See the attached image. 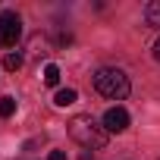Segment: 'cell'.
<instances>
[{"label":"cell","instance_id":"1","mask_svg":"<svg viewBox=\"0 0 160 160\" xmlns=\"http://www.w3.org/2000/svg\"><path fill=\"white\" fill-rule=\"evenodd\" d=\"M94 91L107 101H126L132 85H129V75L122 69H113V66H104L94 72Z\"/></svg>","mask_w":160,"mask_h":160},{"label":"cell","instance_id":"2","mask_svg":"<svg viewBox=\"0 0 160 160\" xmlns=\"http://www.w3.org/2000/svg\"><path fill=\"white\" fill-rule=\"evenodd\" d=\"M69 135L82 148H88V151H101L107 144V135L110 132L101 122H94V116H72L69 119Z\"/></svg>","mask_w":160,"mask_h":160},{"label":"cell","instance_id":"3","mask_svg":"<svg viewBox=\"0 0 160 160\" xmlns=\"http://www.w3.org/2000/svg\"><path fill=\"white\" fill-rule=\"evenodd\" d=\"M19 38H22V19L13 10L0 13V47H16Z\"/></svg>","mask_w":160,"mask_h":160},{"label":"cell","instance_id":"4","mask_svg":"<svg viewBox=\"0 0 160 160\" xmlns=\"http://www.w3.org/2000/svg\"><path fill=\"white\" fill-rule=\"evenodd\" d=\"M104 129H107V132H116V135L126 132V129H129V113H126L122 107H110V110L104 113Z\"/></svg>","mask_w":160,"mask_h":160},{"label":"cell","instance_id":"5","mask_svg":"<svg viewBox=\"0 0 160 160\" xmlns=\"http://www.w3.org/2000/svg\"><path fill=\"white\" fill-rule=\"evenodd\" d=\"M144 19H148V25L160 28V0H151V3L144 7Z\"/></svg>","mask_w":160,"mask_h":160},{"label":"cell","instance_id":"6","mask_svg":"<svg viewBox=\"0 0 160 160\" xmlns=\"http://www.w3.org/2000/svg\"><path fill=\"white\" fill-rule=\"evenodd\" d=\"M75 98H78L75 88H60L57 98H53V104H57V107H69V104H75Z\"/></svg>","mask_w":160,"mask_h":160},{"label":"cell","instance_id":"7","mask_svg":"<svg viewBox=\"0 0 160 160\" xmlns=\"http://www.w3.org/2000/svg\"><path fill=\"white\" fill-rule=\"evenodd\" d=\"M44 85H60V66H53V63H47L44 66Z\"/></svg>","mask_w":160,"mask_h":160},{"label":"cell","instance_id":"8","mask_svg":"<svg viewBox=\"0 0 160 160\" xmlns=\"http://www.w3.org/2000/svg\"><path fill=\"white\" fill-rule=\"evenodd\" d=\"M16 113V101L13 98H0V119H10Z\"/></svg>","mask_w":160,"mask_h":160},{"label":"cell","instance_id":"9","mask_svg":"<svg viewBox=\"0 0 160 160\" xmlns=\"http://www.w3.org/2000/svg\"><path fill=\"white\" fill-rule=\"evenodd\" d=\"M3 66H7L10 72H16V69L22 66V57H19V53H7V60H3Z\"/></svg>","mask_w":160,"mask_h":160},{"label":"cell","instance_id":"10","mask_svg":"<svg viewBox=\"0 0 160 160\" xmlns=\"http://www.w3.org/2000/svg\"><path fill=\"white\" fill-rule=\"evenodd\" d=\"M47 160H66V154H63V151H50V157H47Z\"/></svg>","mask_w":160,"mask_h":160},{"label":"cell","instance_id":"11","mask_svg":"<svg viewBox=\"0 0 160 160\" xmlns=\"http://www.w3.org/2000/svg\"><path fill=\"white\" fill-rule=\"evenodd\" d=\"M154 60L160 63V38H157V44H154Z\"/></svg>","mask_w":160,"mask_h":160}]
</instances>
